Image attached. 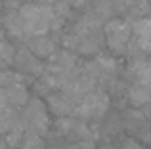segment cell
<instances>
[{"instance_id":"6da1fadb","label":"cell","mask_w":151,"mask_h":149,"mask_svg":"<svg viewBox=\"0 0 151 149\" xmlns=\"http://www.w3.org/2000/svg\"><path fill=\"white\" fill-rule=\"evenodd\" d=\"M25 27V37L27 40L33 37H42L48 34L50 31L59 29L61 21L55 15L54 6H44V4H25L19 10Z\"/></svg>"},{"instance_id":"7a4b0ae2","label":"cell","mask_w":151,"mask_h":149,"mask_svg":"<svg viewBox=\"0 0 151 149\" xmlns=\"http://www.w3.org/2000/svg\"><path fill=\"white\" fill-rule=\"evenodd\" d=\"M103 34H105V44L111 52L115 54H124L128 50V42L132 38V23L124 19H111L103 25Z\"/></svg>"},{"instance_id":"3957f363","label":"cell","mask_w":151,"mask_h":149,"mask_svg":"<svg viewBox=\"0 0 151 149\" xmlns=\"http://www.w3.org/2000/svg\"><path fill=\"white\" fill-rule=\"evenodd\" d=\"M21 122L25 126V132H33V134L40 136L48 128V105L42 103L37 97H33L25 105V111L21 115Z\"/></svg>"},{"instance_id":"277c9868","label":"cell","mask_w":151,"mask_h":149,"mask_svg":"<svg viewBox=\"0 0 151 149\" xmlns=\"http://www.w3.org/2000/svg\"><path fill=\"white\" fill-rule=\"evenodd\" d=\"M107 109H109V97H107V94L101 92V90H94V92L86 94L84 101L75 111V117H81L84 120L100 119V117L105 115Z\"/></svg>"},{"instance_id":"5b68a950","label":"cell","mask_w":151,"mask_h":149,"mask_svg":"<svg viewBox=\"0 0 151 149\" xmlns=\"http://www.w3.org/2000/svg\"><path fill=\"white\" fill-rule=\"evenodd\" d=\"M14 67L17 73L21 74H33V77H38V74H44L46 65L31 52L27 46H21L15 52V59H14Z\"/></svg>"},{"instance_id":"8992f818","label":"cell","mask_w":151,"mask_h":149,"mask_svg":"<svg viewBox=\"0 0 151 149\" xmlns=\"http://www.w3.org/2000/svg\"><path fill=\"white\" fill-rule=\"evenodd\" d=\"M58 130L61 132V134L69 136V138H73L75 142L82 143V142H94V134L88 130V126H86L82 120L75 119V117H65V119H58Z\"/></svg>"},{"instance_id":"52a82bcc","label":"cell","mask_w":151,"mask_h":149,"mask_svg":"<svg viewBox=\"0 0 151 149\" xmlns=\"http://www.w3.org/2000/svg\"><path fill=\"white\" fill-rule=\"evenodd\" d=\"M46 105H48V109L54 115H58L59 119L75 117V111H77V107L67 100V96L63 92H50L48 97H46Z\"/></svg>"},{"instance_id":"ba28073f","label":"cell","mask_w":151,"mask_h":149,"mask_svg":"<svg viewBox=\"0 0 151 149\" xmlns=\"http://www.w3.org/2000/svg\"><path fill=\"white\" fill-rule=\"evenodd\" d=\"M27 48L38 57V59H46V57H52L58 50H55V42L54 38L48 37V34H42V37H33L27 40Z\"/></svg>"},{"instance_id":"9c48e42d","label":"cell","mask_w":151,"mask_h":149,"mask_svg":"<svg viewBox=\"0 0 151 149\" xmlns=\"http://www.w3.org/2000/svg\"><path fill=\"white\" fill-rule=\"evenodd\" d=\"M2 27L6 29V33L12 34L14 38H27L19 10H6V14L2 15Z\"/></svg>"},{"instance_id":"30bf717a","label":"cell","mask_w":151,"mask_h":149,"mask_svg":"<svg viewBox=\"0 0 151 149\" xmlns=\"http://www.w3.org/2000/svg\"><path fill=\"white\" fill-rule=\"evenodd\" d=\"M6 94H8V103H12L14 107H23V105H27L31 101L29 92H27L23 82H17V84H14L12 88H8Z\"/></svg>"},{"instance_id":"8fae6325","label":"cell","mask_w":151,"mask_h":149,"mask_svg":"<svg viewBox=\"0 0 151 149\" xmlns=\"http://www.w3.org/2000/svg\"><path fill=\"white\" fill-rule=\"evenodd\" d=\"M128 100L134 107H142V105L151 103V90L145 88L144 84H134L128 92Z\"/></svg>"},{"instance_id":"7c38bea8","label":"cell","mask_w":151,"mask_h":149,"mask_svg":"<svg viewBox=\"0 0 151 149\" xmlns=\"http://www.w3.org/2000/svg\"><path fill=\"white\" fill-rule=\"evenodd\" d=\"M92 11L98 14V17H101L105 23L111 21V19H115L113 15L117 14L115 0H92Z\"/></svg>"},{"instance_id":"4fadbf2b","label":"cell","mask_w":151,"mask_h":149,"mask_svg":"<svg viewBox=\"0 0 151 149\" xmlns=\"http://www.w3.org/2000/svg\"><path fill=\"white\" fill-rule=\"evenodd\" d=\"M147 14H149V4H147V0H130L124 15L128 19H132V21H138V19H144Z\"/></svg>"},{"instance_id":"5bb4252c","label":"cell","mask_w":151,"mask_h":149,"mask_svg":"<svg viewBox=\"0 0 151 149\" xmlns=\"http://www.w3.org/2000/svg\"><path fill=\"white\" fill-rule=\"evenodd\" d=\"M134 74H136L138 84H144L151 90V59H144L142 63L134 65Z\"/></svg>"},{"instance_id":"9a60e30c","label":"cell","mask_w":151,"mask_h":149,"mask_svg":"<svg viewBox=\"0 0 151 149\" xmlns=\"http://www.w3.org/2000/svg\"><path fill=\"white\" fill-rule=\"evenodd\" d=\"M15 52L17 50L6 40H0V69H6L8 65H14V59H15Z\"/></svg>"},{"instance_id":"2e32d148","label":"cell","mask_w":151,"mask_h":149,"mask_svg":"<svg viewBox=\"0 0 151 149\" xmlns=\"http://www.w3.org/2000/svg\"><path fill=\"white\" fill-rule=\"evenodd\" d=\"M17 82H21V77H19L17 73L6 71V69L0 71V90H8L14 84H17Z\"/></svg>"},{"instance_id":"e0dca14e","label":"cell","mask_w":151,"mask_h":149,"mask_svg":"<svg viewBox=\"0 0 151 149\" xmlns=\"http://www.w3.org/2000/svg\"><path fill=\"white\" fill-rule=\"evenodd\" d=\"M21 147L23 149H44L40 136H38V134H33V132H25V138H23Z\"/></svg>"},{"instance_id":"ac0fdd59","label":"cell","mask_w":151,"mask_h":149,"mask_svg":"<svg viewBox=\"0 0 151 149\" xmlns=\"http://www.w3.org/2000/svg\"><path fill=\"white\" fill-rule=\"evenodd\" d=\"M65 2L69 4V6H73V8H84L90 0H65Z\"/></svg>"},{"instance_id":"d6986e66","label":"cell","mask_w":151,"mask_h":149,"mask_svg":"<svg viewBox=\"0 0 151 149\" xmlns=\"http://www.w3.org/2000/svg\"><path fill=\"white\" fill-rule=\"evenodd\" d=\"M37 4H44V6H48V4H58L61 2V0H35Z\"/></svg>"},{"instance_id":"ffe728a7","label":"cell","mask_w":151,"mask_h":149,"mask_svg":"<svg viewBox=\"0 0 151 149\" xmlns=\"http://www.w3.org/2000/svg\"><path fill=\"white\" fill-rule=\"evenodd\" d=\"M2 111H4V109H2V107H0V119H2Z\"/></svg>"}]
</instances>
